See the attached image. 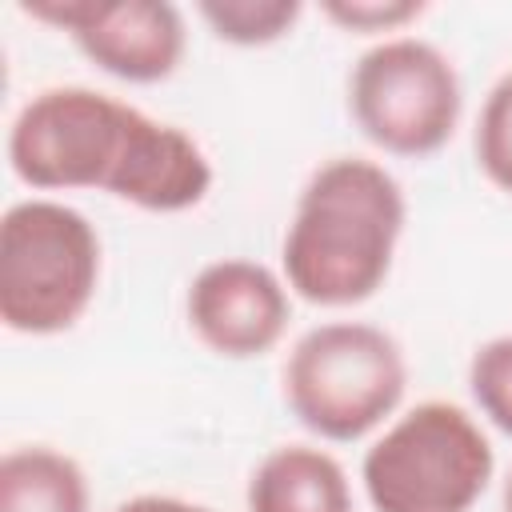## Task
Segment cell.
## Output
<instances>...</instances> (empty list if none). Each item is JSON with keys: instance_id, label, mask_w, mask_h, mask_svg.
I'll return each instance as SVG.
<instances>
[{"instance_id": "obj_13", "label": "cell", "mask_w": 512, "mask_h": 512, "mask_svg": "<svg viewBox=\"0 0 512 512\" xmlns=\"http://www.w3.org/2000/svg\"><path fill=\"white\" fill-rule=\"evenodd\" d=\"M468 388H472L476 408L504 436H512V336H496L472 352Z\"/></svg>"}, {"instance_id": "obj_5", "label": "cell", "mask_w": 512, "mask_h": 512, "mask_svg": "<svg viewBox=\"0 0 512 512\" xmlns=\"http://www.w3.org/2000/svg\"><path fill=\"white\" fill-rule=\"evenodd\" d=\"M460 76L452 60L420 40L392 36L372 44L348 76L356 128L392 156H432L460 124Z\"/></svg>"}, {"instance_id": "obj_11", "label": "cell", "mask_w": 512, "mask_h": 512, "mask_svg": "<svg viewBox=\"0 0 512 512\" xmlns=\"http://www.w3.org/2000/svg\"><path fill=\"white\" fill-rule=\"evenodd\" d=\"M0 512H88V476L56 448H12L0 460Z\"/></svg>"}, {"instance_id": "obj_1", "label": "cell", "mask_w": 512, "mask_h": 512, "mask_svg": "<svg viewBox=\"0 0 512 512\" xmlns=\"http://www.w3.org/2000/svg\"><path fill=\"white\" fill-rule=\"evenodd\" d=\"M404 216V192L376 160L336 156L320 164L284 232L288 288L320 308L364 304L392 272Z\"/></svg>"}, {"instance_id": "obj_8", "label": "cell", "mask_w": 512, "mask_h": 512, "mask_svg": "<svg viewBox=\"0 0 512 512\" xmlns=\"http://www.w3.org/2000/svg\"><path fill=\"white\" fill-rule=\"evenodd\" d=\"M188 328L224 360H252L276 348L292 304L284 280L256 260H212L188 284Z\"/></svg>"}, {"instance_id": "obj_16", "label": "cell", "mask_w": 512, "mask_h": 512, "mask_svg": "<svg viewBox=\"0 0 512 512\" xmlns=\"http://www.w3.org/2000/svg\"><path fill=\"white\" fill-rule=\"evenodd\" d=\"M112 512H212L204 504H188L180 496H132L124 504H116Z\"/></svg>"}, {"instance_id": "obj_14", "label": "cell", "mask_w": 512, "mask_h": 512, "mask_svg": "<svg viewBox=\"0 0 512 512\" xmlns=\"http://www.w3.org/2000/svg\"><path fill=\"white\" fill-rule=\"evenodd\" d=\"M476 164L484 168V176L500 188L512 192V100L504 92V84H496L480 108V124H476Z\"/></svg>"}, {"instance_id": "obj_17", "label": "cell", "mask_w": 512, "mask_h": 512, "mask_svg": "<svg viewBox=\"0 0 512 512\" xmlns=\"http://www.w3.org/2000/svg\"><path fill=\"white\" fill-rule=\"evenodd\" d=\"M504 512H512V472H508V480H504Z\"/></svg>"}, {"instance_id": "obj_3", "label": "cell", "mask_w": 512, "mask_h": 512, "mask_svg": "<svg viewBox=\"0 0 512 512\" xmlns=\"http://www.w3.org/2000/svg\"><path fill=\"white\" fill-rule=\"evenodd\" d=\"M408 364L400 344L360 320L316 324L296 340L284 364V400L292 416L336 444L368 436L404 400Z\"/></svg>"}, {"instance_id": "obj_6", "label": "cell", "mask_w": 512, "mask_h": 512, "mask_svg": "<svg viewBox=\"0 0 512 512\" xmlns=\"http://www.w3.org/2000/svg\"><path fill=\"white\" fill-rule=\"evenodd\" d=\"M132 112V104L84 84L44 88L16 112L8 128V164L28 188L40 192H108L124 156Z\"/></svg>"}, {"instance_id": "obj_12", "label": "cell", "mask_w": 512, "mask_h": 512, "mask_svg": "<svg viewBox=\"0 0 512 512\" xmlns=\"http://www.w3.org/2000/svg\"><path fill=\"white\" fill-rule=\"evenodd\" d=\"M196 12L208 20V28L220 40L240 48H260L288 36L304 8L296 0H204Z\"/></svg>"}, {"instance_id": "obj_10", "label": "cell", "mask_w": 512, "mask_h": 512, "mask_svg": "<svg viewBox=\"0 0 512 512\" xmlns=\"http://www.w3.org/2000/svg\"><path fill=\"white\" fill-rule=\"evenodd\" d=\"M248 512H352V488L336 456L308 444H284L256 464Z\"/></svg>"}, {"instance_id": "obj_9", "label": "cell", "mask_w": 512, "mask_h": 512, "mask_svg": "<svg viewBox=\"0 0 512 512\" xmlns=\"http://www.w3.org/2000/svg\"><path fill=\"white\" fill-rule=\"evenodd\" d=\"M212 188V164L204 148L176 124H160L132 112L124 156L108 192L144 212H184L196 208Z\"/></svg>"}, {"instance_id": "obj_18", "label": "cell", "mask_w": 512, "mask_h": 512, "mask_svg": "<svg viewBox=\"0 0 512 512\" xmlns=\"http://www.w3.org/2000/svg\"><path fill=\"white\" fill-rule=\"evenodd\" d=\"M500 84H504V92H508V100H512V72H508V76H504Z\"/></svg>"}, {"instance_id": "obj_7", "label": "cell", "mask_w": 512, "mask_h": 512, "mask_svg": "<svg viewBox=\"0 0 512 512\" xmlns=\"http://www.w3.org/2000/svg\"><path fill=\"white\" fill-rule=\"evenodd\" d=\"M24 12L68 32L100 72L128 84L168 80L188 44L180 8L164 0H44Z\"/></svg>"}, {"instance_id": "obj_2", "label": "cell", "mask_w": 512, "mask_h": 512, "mask_svg": "<svg viewBox=\"0 0 512 512\" xmlns=\"http://www.w3.org/2000/svg\"><path fill=\"white\" fill-rule=\"evenodd\" d=\"M100 284V236L60 200H20L0 220V320L20 336L72 328Z\"/></svg>"}, {"instance_id": "obj_4", "label": "cell", "mask_w": 512, "mask_h": 512, "mask_svg": "<svg viewBox=\"0 0 512 512\" xmlns=\"http://www.w3.org/2000/svg\"><path fill=\"white\" fill-rule=\"evenodd\" d=\"M492 468L480 424L448 400H424L364 452L360 480L376 512H468Z\"/></svg>"}, {"instance_id": "obj_15", "label": "cell", "mask_w": 512, "mask_h": 512, "mask_svg": "<svg viewBox=\"0 0 512 512\" xmlns=\"http://www.w3.org/2000/svg\"><path fill=\"white\" fill-rule=\"evenodd\" d=\"M420 12L424 4L416 0H328L324 4V16L348 32H396Z\"/></svg>"}]
</instances>
